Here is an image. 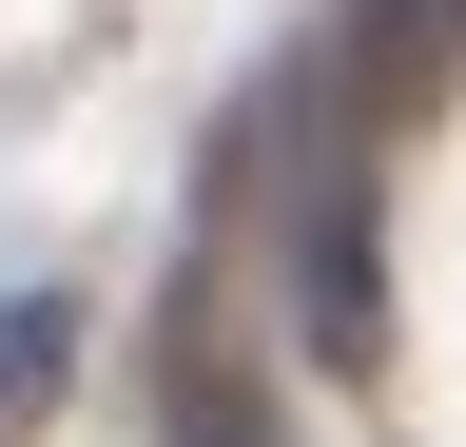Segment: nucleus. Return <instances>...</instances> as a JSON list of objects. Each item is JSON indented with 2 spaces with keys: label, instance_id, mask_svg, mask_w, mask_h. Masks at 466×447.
I'll use <instances>...</instances> for the list:
<instances>
[{
  "label": "nucleus",
  "instance_id": "20e7f679",
  "mask_svg": "<svg viewBox=\"0 0 466 447\" xmlns=\"http://www.w3.org/2000/svg\"><path fill=\"white\" fill-rule=\"evenodd\" d=\"M175 447H291V428H253V409H195V428H175Z\"/></svg>",
  "mask_w": 466,
  "mask_h": 447
},
{
  "label": "nucleus",
  "instance_id": "39448f33",
  "mask_svg": "<svg viewBox=\"0 0 466 447\" xmlns=\"http://www.w3.org/2000/svg\"><path fill=\"white\" fill-rule=\"evenodd\" d=\"M447 39H466V0H447Z\"/></svg>",
  "mask_w": 466,
  "mask_h": 447
},
{
  "label": "nucleus",
  "instance_id": "7ed1b4c3",
  "mask_svg": "<svg viewBox=\"0 0 466 447\" xmlns=\"http://www.w3.org/2000/svg\"><path fill=\"white\" fill-rule=\"evenodd\" d=\"M350 59H370V97H428V59H447V0H350Z\"/></svg>",
  "mask_w": 466,
  "mask_h": 447
},
{
  "label": "nucleus",
  "instance_id": "f03ea898",
  "mask_svg": "<svg viewBox=\"0 0 466 447\" xmlns=\"http://www.w3.org/2000/svg\"><path fill=\"white\" fill-rule=\"evenodd\" d=\"M58 389H78V292H0V447H39Z\"/></svg>",
  "mask_w": 466,
  "mask_h": 447
},
{
  "label": "nucleus",
  "instance_id": "f257e3e1",
  "mask_svg": "<svg viewBox=\"0 0 466 447\" xmlns=\"http://www.w3.org/2000/svg\"><path fill=\"white\" fill-rule=\"evenodd\" d=\"M291 176H311V350H370V214H350V117L291 97Z\"/></svg>",
  "mask_w": 466,
  "mask_h": 447
}]
</instances>
